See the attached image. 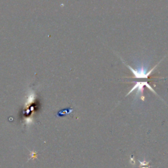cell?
<instances>
[{
  "label": "cell",
  "mask_w": 168,
  "mask_h": 168,
  "mask_svg": "<svg viewBox=\"0 0 168 168\" xmlns=\"http://www.w3.org/2000/svg\"><path fill=\"white\" fill-rule=\"evenodd\" d=\"M151 166H139L140 168H150Z\"/></svg>",
  "instance_id": "4"
},
{
  "label": "cell",
  "mask_w": 168,
  "mask_h": 168,
  "mask_svg": "<svg viewBox=\"0 0 168 168\" xmlns=\"http://www.w3.org/2000/svg\"><path fill=\"white\" fill-rule=\"evenodd\" d=\"M139 162L140 163V166H149V163L150 162H147L146 160H144V161L141 162L140 160H139Z\"/></svg>",
  "instance_id": "3"
},
{
  "label": "cell",
  "mask_w": 168,
  "mask_h": 168,
  "mask_svg": "<svg viewBox=\"0 0 168 168\" xmlns=\"http://www.w3.org/2000/svg\"><path fill=\"white\" fill-rule=\"evenodd\" d=\"M144 86H146L148 89H150L152 91V93L157 95V93H156V91L154 90V89L152 88V87L147 82H137L135 83V85L132 87V89L129 91V92L127 95H126V96H128L129 94L133 93L135 90H137L136 96H137L139 94H141V95H142L143 93V91H144Z\"/></svg>",
  "instance_id": "2"
},
{
  "label": "cell",
  "mask_w": 168,
  "mask_h": 168,
  "mask_svg": "<svg viewBox=\"0 0 168 168\" xmlns=\"http://www.w3.org/2000/svg\"><path fill=\"white\" fill-rule=\"evenodd\" d=\"M124 63L125 64L126 66H127V67L129 68V69L131 70V72L133 73V76H133V78H148L150 76V74H152V72H153V71L156 69V67H157L158 65L159 64V63L158 64H156V65L154 68H152L150 70L146 71V70H144V69H141V70L133 69L132 67H131L130 66L128 65V64H126L124 62Z\"/></svg>",
  "instance_id": "1"
}]
</instances>
